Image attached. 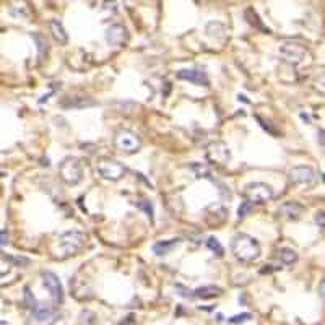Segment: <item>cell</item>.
I'll list each match as a JSON object with an SVG mask.
<instances>
[{"label":"cell","mask_w":325,"mask_h":325,"mask_svg":"<svg viewBox=\"0 0 325 325\" xmlns=\"http://www.w3.org/2000/svg\"><path fill=\"white\" fill-rule=\"evenodd\" d=\"M231 252L234 254V257L240 262L250 264L256 262L260 257V244L257 242L256 238L249 236V234H236L231 242Z\"/></svg>","instance_id":"1"},{"label":"cell","mask_w":325,"mask_h":325,"mask_svg":"<svg viewBox=\"0 0 325 325\" xmlns=\"http://www.w3.org/2000/svg\"><path fill=\"white\" fill-rule=\"evenodd\" d=\"M58 178L67 186H76L83 179V164L75 156H67L58 166Z\"/></svg>","instance_id":"2"},{"label":"cell","mask_w":325,"mask_h":325,"mask_svg":"<svg viewBox=\"0 0 325 325\" xmlns=\"http://www.w3.org/2000/svg\"><path fill=\"white\" fill-rule=\"evenodd\" d=\"M112 143L117 152H120L124 154H134L136 152H140L142 148L140 135L128 128H122L119 132H116Z\"/></svg>","instance_id":"3"},{"label":"cell","mask_w":325,"mask_h":325,"mask_svg":"<svg viewBox=\"0 0 325 325\" xmlns=\"http://www.w3.org/2000/svg\"><path fill=\"white\" fill-rule=\"evenodd\" d=\"M57 239H58V246L62 247V250L67 256H76L86 246L88 236L78 230H70V231L60 232Z\"/></svg>","instance_id":"4"},{"label":"cell","mask_w":325,"mask_h":325,"mask_svg":"<svg viewBox=\"0 0 325 325\" xmlns=\"http://www.w3.org/2000/svg\"><path fill=\"white\" fill-rule=\"evenodd\" d=\"M280 56L283 57L284 62H288L291 65H302L306 60L310 58L308 48L294 41H288L280 46Z\"/></svg>","instance_id":"5"},{"label":"cell","mask_w":325,"mask_h":325,"mask_svg":"<svg viewBox=\"0 0 325 325\" xmlns=\"http://www.w3.org/2000/svg\"><path fill=\"white\" fill-rule=\"evenodd\" d=\"M96 171L102 179L116 182V180H120L126 176L127 169L122 162L112 158H100L96 161Z\"/></svg>","instance_id":"6"},{"label":"cell","mask_w":325,"mask_h":325,"mask_svg":"<svg viewBox=\"0 0 325 325\" xmlns=\"http://www.w3.org/2000/svg\"><path fill=\"white\" fill-rule=\"evenodd\" d=\"M242 195L250 204H266L275 197V192L265 182H250L244 187Z\"/></svg>","instance_id":"7"},{"label":"cell","mask_w":325,"mask_h":325,"mask_svg":"<svg viewBox=\"0 0 325 325\" xmlns=\"http://www.w3.org/2000/svg\"><path fill=\"white\" fill-rule=\"evenodd\" d=\"M206 160L214 166H226L231 161V150L223 142H212L206 146Z\"/></svg>","instance_id":"8"},{"label":"cell","mask_w":325,"mask_h":325,"mask_svg":"<svg viewBox=\"0 0 325 325\" xmlns=\"http://www.w3.org/2000/svg\"><path fill=\"white\" fill-rule=\"evenodd\" d=\"M317 174L310 166H294L290 169V180L296 186H310L316 182Z\"/></svg>","instance_id":"9"},{"label":"cell","mask_w":325,"mask_h":325,"mask_svg":"<svg viewBox=\"0 0 325 325\" xmlns=\"http://www.w3.org/2000/svg\"><path fill=\"white\" fill-rule=\"evenodd\" d=\"M42 283H44L46 288H48V291L50 292L52 299H54L57 304H62L64 302V288H62L60 280H58L56 273L42 272Z\"/></svg>","instance_id":"10"},{"label":"cell","mask_w":325,"mask_h":325,"mask_svg":"<svg viewBox=\"0 0 325 325\" xmlns=\"http://www.w3.org/2000/svg\"><path fill=\"white\" fill-rule=\"evenodd\" d=\"M106 41L109 46L114 48H120L128 41V32L127 28H124L122 24H110L106 30Z\"/></svg>","instance_id":"11"},{"label":"cell","mask_w":325,"mask_h":325,"mask_svg":"<svg viewBox=\"0 0 325 325\" xmlns=\"http://www.w3.org/2000/svg\"><path fill=\"white\" fill-rule=\"evenodd\" d=\"M204 218H205V221L210 226H220V224H223L224 221H226L228 210H226L223 205L214 204V205H210V206L205 208Z\"/></svg>","instance_id":"12"},{"label":"cell","mask_w":325,"mask_h":325,"mask_svg":"<svg viewBox=\"0 0 325 325\" xmlns=\"http://www.w3.org/2000/svg\"><path fill=\"white\" fill-rule=\"evenodd\" d=\"M178 78L179 80H186L192 84H197V86H208V84H210V80H208L206 74L200 70H179Z\"/></svg>","instance_id":"13"},{"label":"cell","mask_w":325,"mask_h":325,"mask_svg":"<svg viewBox=\"0 0 325 325\" xmlns=\"http://www.w3.org/2000/svg\"><path fill=\"white\" fill-rule=\"evenodd\" d=\"M280 212L288 220H292L296 221L302 216L304 213V206L299 204V202H294V200H290V202H284L283 205H280Z\"/></svg>","instance_id":"14"},{"label":"cell","mask_w":325,"mask_h":325,"mask_svg":"<svg viewBox=\"0 0 325 325\" xmlns=\"http://www.w3.org/2000/svg\"><path fill=\"white\" fill-rule=\"evenodd\" d=\"M32 316H34V318H36L38 322H41V324H50V322L56 320L57 312L52 309L49 304H38L36 309L32 310Z\"/></svg>","instance_id":"15"},{"label":"cell","mask_w":325,"mask_h":325,"mask_svg":"<svg viewBox=\"0 0 325 325\" xmlns=\"http://www.w3.org/2000/svg\"><path fill=\"white\" fill-rule=\"evenodd\" d=\"M60 106L65 109H83V108H93L96 106V101H93L91 98L80 96V98H65L60 102Z\"/></svg>","instance_id":"16"},{"label":"cell","mask_w":325,"mask_h":325,"mask_svg":"<svg viewBox=\"0 0 325 325\" xmlns=\"http://www.w3.org/2000/svg\"><path fill=\"white\" fill-rule=\"evenodd\" d=\"M50 34L58 46H65L68 42L67 31H65L64 24L58 20H50Z\"/></svg>","instance_id":"17"},{"label":"cell","mask_w":325,"mask_h":325,"mask_svg":"<svg viewBox=\"0 0 325 325\" xmlns=\"http://www.w3.org/2000/svg\"><path fill=\"white\" fill-rule=\"evenodd\" d=\"M179 244H180L179 239L160 240V242H156V244L153 246V252L156 254V256H168V254H171Z\"/></svg>","instance_id":"18"},{"label":"cell","mask_w":325,"mask_h":325,"mask_svg":"<svg viewBox=\"0 0 325 325\" xmlns=\"http://www.w3.org/2000/svg\"><path fill=\"white\" fill-rule=\"evenodd\" d=\"M223 290L220 286H214V284H205V286H200L194 291V296L202 298V299H212V298H216L220 296Z\"/></svg>","instance_id":"19"},{"label":"cell","mask_w":325,"mask_h":325,"mask_svg":"<svg viewBox=\"0 0 325 325\" xmlns=\"http://www.w3.org/2000/svg\"><path fill=\"white\" fill-rule=\"evenodd\" d=\"M244 18L247 20V23L252 24L256 30H260V31H264V32H268V28H266V26L262 23V20L258 18L257 12L254 10L252 6H249V8H246V12H244Z\"/></svg>","instance_id":"20"},{"label":"cell","mask_w":325,"mask_h":325,"mask_svg":"<svg viewBox=\"0 0 325 325\" xmlns=\"http://www.w3.org/2000/svg\"><path fill=\"white\" fill-rule=\"evenodd\" d=\"M278 260L284 265H291V264L298 262V252L292 250V249H288V247L280 249L278 250Z\"/></svg>","instance_id":"21"},{"label":"cell","mask_w":325,"mask_h":325,"mask_svg":"<svg viewBox=\"0 0 325 325\" xmlns=\"http://www.w3.org/2000/svg\"><path fill=\"white\" fill-rule=\"evenodd\" d=\"M13 268V258L0 252V278L6 276Z\"/></svg>","instance_id":"22"},{"label":"cell","mask_w":325,"mask_h":325,"mask_svg":"<svg viewBox=\"0 0 325 325\" xmlns=\"http://www.w3.org/2000/svg\"><path fill=\"white\" fill-rule=\"evenodd\" d=\"M206 246H208V249H210L216 257H223V256H224V249H223V246L220 244V240H218L216 238H208Z\"/></svg>","instance_id":"23"},{"label":"cell","mask_w":325,"mask_h":325,"mask_svg":"<svg viewBox=\"0 0 325 325\" xmlns=\"http://www.w3.org/2000/svg\"><path fill=\"white\" fill-rule=\"evenodd\" d=\"M32 39L36 41L38 44V52H39V57H44V54L48 52V42H46V38L42 34H38V32H32Z\"/></svg>","instance_id":"24"},{"label":"cell","mask_w":325,"mask_h":325,"mask_svg":"<svg viewBox=\"0 0 325 325\" xmlns=\"http://www.w3.org/2000/svg\"><path fill=\"white\" fill-rule=\"evenodd\" d=\"M96 314L91 310H83L80 314V324L82 325H94L96 324Z\"/></svg>","instance_id":"25"},{"label":"cell","mask_w":325,"mask_h":325,"mask_svg":"<svg viewBox=\"0 0 325 325\" xmlns=\"http://www.w3.org/2000/svg\"><path fill=\"white\" fill-rule=\"evenodd\" d=\"M24 304H26V308H28L31 312L36 309V306H38V301H36V298L34 294L31 292L30 288H24Z\"/></svg>","instance_id":"26"},{"label":"cell","mask_w":325,"mask_h":325,"mask_svg":"<svg viewBox=\"0 0 325 325\" xmlns=\"http://www.w3.org/2000/svg\"><path fill=\"white\" fill-rule=\"evenodd\" d=\"M254 210V204H250V202H242L240 204V206L238 208V216L239 218H246L247 214H250Z\"/></svg>","instance_id":"27"},{"label":"cell","mask_w":325,"mask_h":325,"mask_svg":"<svg viewBox=\"0 0 325 325\" xmlns=\"http://www.w3.org/2000/svg\"><path fill=\"white\" fill-rule=\"evenodd\" d=\"M136 205H138V208H142V210L146 213V216L150 220H153V206H152V204H150L148 200H140Z\"/></svg>","instance_id":"28"},{"label":"cell","mask_w":325,"mask_h":325,"mask_svg":"<svg viewBox=\"0 0 325 325\" xmlns=\"http://www.w3.org/2000/svg\"><path fill=\"white\" fill-rule=\"evenodd\" d=\"M256 119H257V120L260 122V126H262V127H264V128H265V130H266V132H268V134H272V135H280V132H278V130H276L275 127L268 126V122H266V120H264V119H262V117H260V116H256Z\"/></svg>","instance_id":"29"},{"label":"cell","mask_w":325,"mask_h":325,"mask_svg":"<svg viewBox=\"0 0 325 325\" xmlns=\"http://www.w3.org/2000/svg\"><path fill=\"white\" fill-rule=\"evenodd\" d=\"M252 316L249 312H244V314H239V316H234L230 318V324H240V322H247Z\"/></svg>","instance_id":"30"},{"label":"cell","mask_w":325,"mask_h":325,"mask_svg":"<svg viewBox=\"0 0 325 325\" xmlns=\"http://www.w3.org/2000/svg\"><path fill=\"white\" fill-rule=\"evenodd\" d=\"M314 221L320 230H325V212H317L314 214Z\"/></svg>","instance_id":"31"},{"label":"cell","mask_w":325,"mask_h":325,"mask_svg":"<svg viewBox=\"0 0 325 325\" xmlns=\"http://www.w3.org/2000/svg\"><path fill=\"white\" fill-rule=\"evenodd\" d=\"M316 90L318 91V93L325 94V74H324L322 76L317 78V82H316Z\"/></svg>","instance_id":"32"},{"label":"cell","mask_w":325,"mask_h":325,"mask_svg":"<svg viewBox=\"0 0 325 325\" xmlns=\"http://www.w3.org/2000/svg\"><path fill=\"white\" fill-rule=\"evenodd\" d=\"M317 140H318V145H320L325 150V130L324 128H318L317 132Z\"/></svg>","instance_id":"33"},{"label":"cell","mask_w":325,"mask_h":325,"mask_svg":"<svg viewBox=\"0 0 325 325\" xmlns=\"http://www.w3.org/2000/svg\"><path fill=\"white\" fill-rule=\"evenodd\" d=\"M6 244H8V234H6V231H0V246Z\"/></svg>","instance_id":"34"},{"label":"cell","mask_w":325,"mask_h":325,"mask_svg":"<svg viewBox=\"0 0 325 325\" xmlns=\"http://www.w3.org/2000/svg\"><path fill=\"white\" fill-rule=\"evenodd\" d=\"M318 294H320V298L325 301V280H322L320 284H318Z\"/></svg>","instance_id":"35"},{"label":"cell","mask_w":325,"mask_h":325,"mask_svg":"<svg viewBox=\"0 0 325 325\" xmlns=\"http://www.w3.org/2000/svg\"><path fill=\"white\" fill-rule=\"evenodd\" d=\"M0 325H10V324H6L5 320H0Z\"/></svg>","instance_id":"36"}]
</instances>
